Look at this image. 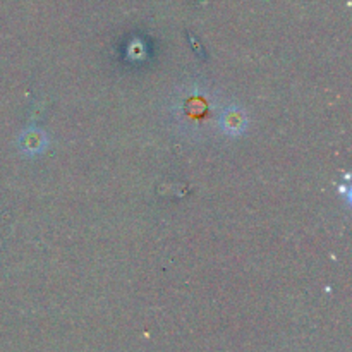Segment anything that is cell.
I'll use <instances>...</instances> for the list:
<instances>
[{
    "label": "cell",
    "instance_id": "cell-1",
    "mask_svg": "<svg viewBox=\"0 0 352 352\" xmlns=\"http://www.w3.org/2000/svg\"><path fill=\"white\" fill-rule=\"evenodd\" d=\"M220 126L230 136H239L246 131L248 120L243 110L239 109H227L220 117Z\"/></svg>",
    "mask_w": 352,
    "mask_h": 352
},
{
    "label": "cell",
    "instance_id": "cell-2",
    "mask_svg": "<svg viewBox=\"0 0 352 352\" xmlns=\"http://www.w3.org/2000/svg\"><path fill=\"white\" fill-rule=\"evenodd\" d=\"M47 146V136L38 129H30L21 136V151L26 155H38Z\"/></svg>",
    "mask_w": 352,
    "mask_h": 352
}]
</instances>
